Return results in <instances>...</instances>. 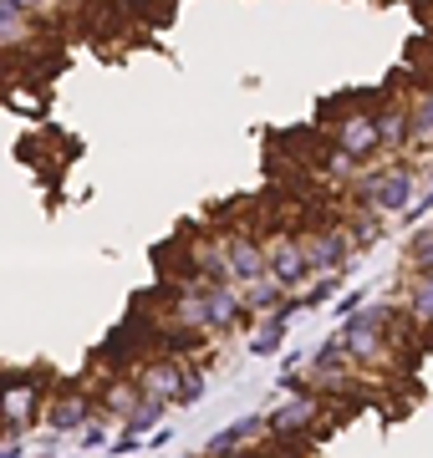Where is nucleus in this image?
Instances as JSON below:
<instances>
[{
    "instance_id": "obj_17",
    "label": "nucleus",
    "mask_w": 433,
    "mask_h": 458,
    "mask_svg": "<svg viewBox=\"0 0 433 458\" xmlns=\"http://www.w3.org/2000/svg\"><path fill=\"white\" fill-rule=\"evenodd\" d=\"M31 408H36V387L31 382H11L5 393H0V418L11 428H21L26 418H31Z\"/></svg>"
},
{
    "instance_id": "obj_21",
    "label": "nucleus",
    "mask_w": 433,
    "mask_h": 458,
    "mask_svg": "<svg viewBox=\"0 0 433 458\" xmlns=\"http://www.w3.org/2000/svg\"><path fill=\"white\" fill-rule=\"evenodd\" d=\"M164 408H168V403H158V397H138V408L128 412L123 423H128V433H149V428L164 418Z\"/></svg>"
},
{
    "instance_id": "obj_9",
    "label": "nucleus",
    "mask_w": 433,
    "mask_h": 458,
    "mask_svg": "<svg viewBox=\"0 0 433 458\" xmlns=\"http://www.w3.org/2000/svg\"><path fill=\"white\" fill-rule=\"evenodd\" d=\"M372 123H378V138H383V153H403L413 143V117H408V102L387 98L372 107Z\"/></svg>"
},
{
    "instance_id": "obj_16",
    "label": "nucleus",
    "mask_w": 433,
    "mask_h": 458,
    "mask_svg": "<svg viewBox=\"0 0 433 458\" xmlns=\"http://www.w3.org/2000/svg\"><path fill=\"white\" fill-rule=\"evenodd\" d=\"M403 306L418 327H433V270L429 276H408V291H403Z\"/></svg>"
},
{
    "instance_id": "obj_29",
    "label": "nucleus",
    "mask_w": 433,
    "mask_h": 458,
    "mask_svg": "<svg viewBox=\"0 0 433 458\" xmlns=\"http://www.w3.org/2000/svg\"><path fill=\"white\" fill-rule=\"evenodd\" d=\"M429 41H433V26H429Z\"/></svg>"
},
{
    "instance_id": "obj_23",
    "label": "nucleus",
    "mask_w": 433,
    "mask_h": 458,
    "mask_svg": "<svg viewBox=\"0 0 433 458\" xmlns=\"http://www.w3.org/2000/svg\"><path fill=\"white\" fill-rule=\"evenodd\" d=\"M332 291H336V276H321L317 285H311V291L301 295V306H317V301H327V295H332Z\"/></svg>"
},
{
    "instance_id": "obj_19",
    "label": "nucleus",
    "mask_w": 433,
    "mask_h": 458,
    "mask_svg": "<svg viewBox=\"0 0 433 458\" xmlns=\"http://www.w3.org/2000/svg\"><path fill=\"white\" fill-rule=\"evenodd\" d=\"M31 41V16L26 11H16L11 0H0V47H26Z\"/></svg>"
},
{
    "instance_id": "obj_6",
    "label": "nucleus",
    "mask_w": 433,
    "mask_h": 458,
    "mask_svg": "<svg viewBox=\"0 0 433 458\" xmlns=\"http://www.w3.org/2000/svg\"><path fill=\"white\" fill-rule=\"evenodd\" d=\"M418 199V174L413 164H383L378 168V194H372V209L378 214H408Z\"/></svg>"
},
{
    "instance_id": "obj_12",
    "label": "nucleus",
    "mask_w": 433,
    "mask_h": 458,
    "mask_svg": "<svg viewBox=\"0 0 433 458\" xmlns=\"http://www.w3.org/2000/svg\"><path fill=\"white\" fill-rule=\"evenodd\" d=\"M260 433H266V418H245V423H234V428H225V433H215V438H209V448H204V458H234L240 448H250Z\"/></svg>"
},
{
    "instance_id": "obj_27",
    "label": "nucleus",
    "mask_w": 433,
    "mask_h": 458,
    "mask_svg": "<svg viewBox=\"0 0 433 458\" xmlns=\"http://www.w3.org/2000/svg\"><path fill=\"white\" fill-rule=\"evenodd\" d=\"M250 458H270V454H250Z\"/></svg>"
},
{
    "instance_id": "obj_30",
    "label": "nucleus",
    "mask_w": 433,
    "mask_h": 458,
    "mask_svg": "<svg viewBox=\"0 0 433 458\" xmlns=\"http://www.w3.org/2000/svg\"><path fill=\"white\" fill-rule=\"evenodd\" d=\"M0 428H5V418H0Z\"/></svg>"
},
{
    "instance_id": "obj_10",
    "label": "nucleus",
    "mask_w": 433,
    "mask_h": 458,
    "mask_svg": "<svg viewBox=\"0 0 433 458\" xmlns=\"http://www.w3.org/2000/svg\"><path fill=\"white\" fill-rule=\"evenodd\" d=\"M174 321H179L183 331H215V321H209V291H204V280H189V285H179L174 291Z\"/></svg>"
},
{
    "instance_id": "obj_11",
    "label": "nucleus",
    "mask_w": 433,
    "mask_h": 458,
    "mask_svg": "<svg viewBox=\"0 0 433 458\" xmlns=\"http://www.w3.org/2000/svg\"><path fill=\"white\" fill-rule=\"evenodd\" d=\"M336 336H342V346H347V357L357 361V367H387V331H372V327L347 321Z\"/></svg>"
},
{
    "instance_id": "obj_15",
    "label": "nucleus",
    "mask_w": 433,
    "mask_h": 458,
    "mask_svg": "<svg viewBox=\"0 0 433 458\" xmlns=\"http://www.w3.org/2000/svg\"><path fill=\"white\" fill-rule=\"evenodd\" d=\"M281 301H285V285L276 276H260L245 285V311L250 316H270V311H281Z\"/></svg>"
},
{
    "instance_id": "obj_7",
    "label": "nucleus",
    "mask_w": 433,
    "mask_h": 458,
    "mask_svg": "<svg viewBox=\"0 0 433 458\" xmlns=\"http://www.w3.org/2000/svg\"><path fill=\"white\" fill-rule=\"evenodd\" d=\"M266 255H270V276L281 280L285 291H296L301 280L311 276V260H306V250H301L296 234H276V240H266Z\"/></svg>"
},
{
    "instance_id": "obj_20",
    "label": "nucleus",
    "mask_w": 433,
    "mask_h": 458,
    "mask_svg": "<svg viewBox=\"0 0 433 458\" xmlns=\"http://www.w3.org/2000/svg\"><path fill=\"white\" fill-rule=\"evenodd\" d=\"M408 270L413 276H429L433 270V225L413 229V240H408Z\"/></svg>"
},
{
    "instance_id": "obj_4",
    "label": "nucleus",
    "mask_w": 433,
    "mask_h": 458,
    "mask_svg": "<svg viewBox=\"0 0 433 458\" xmlns=\"http://www.w3.org/2000/svg\"><path fill=\"white\" fill-rule=\"evenodd\" d=\"M332 148L352 153L357 164H372V158L383 153V138H378V123H372V113L352 107V113L336 117V128H332Z\"/></svg>"
},
{
    "instance_id": "obj_22",
    "label": "nucleus",
    "mask_w": 433,
    "mask_h": 458,
    "mask_svg": "<svg viewBox=\"0 0 433 458\" xmlns=\"http://www.w3.org/2000/svg\"><path fill=\"white\" fill-rule=\"evenodd\" d=\"M372 214H378V209H362V214H357V219L347 225V234H352V250H357V245H372V240L383 234V219H372Z\"/></svg>"
},
{
    "instance_id": "obj_28",
    "label": "nucleus",
    "mask_w": 433,
    "mask_h": 458,
    "mask_svg": "<svg viewBox=\"0 0 433 458\" xmlns=\"http://www.w3.org/2000/svg\"><path fill=\"white\" fill-rule=\"evenodd\" d=\"M56 5H72V0H56Z\"/></svg>"
},
{
    "instance_id": "obj_1",
    "label": "nucleus",
    "mask_w": 433,
    "mask_h": 458,
    "mask_svg": "<svg viewBox=\"0 0 433 458\" xmlns=\"http://www.w3.org/2000/svg\"><path fill=\"white\" fill-rule=\"evenodd\" d=\"M138 387H143V397H158V403H200V397H204V377L200 372H183V361L168 352V357L143 361Z\"/></svg>"
},
{
    "instance_id": "obj_26",
    "label": "nucleus",
    "mask_w": 433,
    "mask_h": 458,
    "mask_svg": "<svg viewBox=\"0 0 433 458\" xmlns=\"http://www.w3.org/2000/svg\"><path fill=\"white\" fill-rule=\"evenodd\" d=\"M123 5H133V11H153L158 0H123Z\"/></svg>"
},
{
    "instance_id": "obj_24",
    "label": "nucleus",
    "mask_w": 433,
    "mask_h": 458,
    "mask_svg": "<svg viewBox=\"0 0 433 458\" xmlns=\"http://www.w3.org/2000/svg\"><path fill=\"white\" fill-rule=\"evenodd\" d=\"M16 11H26V16H47V11H56V0H11Z\"/></svg>"
},
{
    "instance_id": "obj_13",
    "label": "nucleus",
    "mask_w": 433,
    "mask_h": 458,
    "mask_svg": "<svg viewBox=\"0 0 433 458\" xmlns=\"http://www.w3.org/2000/svg\"><path fill=\"white\" fill-rule=\"evenodd\" d=\"M408 117H413V143H408V148L433 153V87H423V92L408 98Z\"/></svg>"
},
{
    "instance_id": "obj_2",
    "label": "nucleus",
    "mask_w": 433,
    "mask_h": 458,
    "mask_svg": "<svg viewBox=\"0 0 433 458\" xmlns=\"http://www.w3.org/2000/svg\"><path fill=\"white\" fill-rule=\"evenodd\" d=\"M301 250H306V260H311V276H342V265L352 260V234L347 229H306V234H296Z\"/></svg>"
},
{
    "instance_id": "obj_18",
    "label": "nucleus",
    "mask_w": 433,
    "mask_h": 458,
    "mask_svg": "<svg viewBox=\"0 0 433 458\" xmlns=\"http://www.w3.org/2000/svg\"><path fill=\"white\" fill-rule=\"evenodd\" d=\"M285 321H291V316H281V311L260 316V327L250 331V352H255V357H270V352H281V342H285Z\"/></svg>"
},
{
    "instance_id": "obj_3",
    "label": "nucleus",
    "mask_w": 433,
    "mask_h": 458,
    "mask_svg": "<svg viewBox=\"0 0 433 458\" xmlns=\"http://www.w3.org/2000/svg\"><path fill=\"white\" fill-rule=\"evenodd\" d=\"M219 245H225V265H230V280L250 285V280L270 276L266 240H255V234H245V229H230V234H219Z\"/></svg>"
},
{
    "instance_id": "obj_14",
    "label": "nucleus",
    "mask_w": 433,
    "mask_h": 458,
    "mask_svg": "<svg viewBox=\"0 0 433 458\" xmlns=\"http://www.w3.org/2000/svg\"><path fill=\"white\" fill-rule=\"evenodd\" d=\"M47 423L56 428V433H72V428L92 423V408H87V397H82V393H72V397H56V403L47 408Z\"/></svg>"
},
{
    "instance_id": "obj_5",
    "label": "nucleus",
    "mask_w": 433,
    "mask_h": 458,
    "mask_svg": "<svg viewBox=\"0 0 433 458\" xmlns=\"http://www.w3.org/2000/svg\"><path fill=\"white\" fill-rule=\"evenodd\" d=\"M311 423H321V397L306 393V387L285 393V403H276V408L266 412V433H276V438H296V433H306Z\"/></svg>"
},
{
    "instance_id": "obj_25",
    "label": "nucleus",
    "mask_w": 433,
    "mask_h": 458,
    "mask_svg": "<svg viewBox=\"0 0 433 458\" xmlns=\"http://www.w3.org/2000/svg\"><path fill=\"white\" fill-rule=\"evenodd\" d=\"M423 214H433V189L423 199H413V209H408V225H423Z\"/></svg>"
},
{
    "instance_id": "obj_8",
    "label": "nucleus",
    "mask_w": 433,
    "mask_h": 458,
    "mask_svg": "<svg viewBox=\"0 0 433 458\" xmlns=\"http://www.w3.org/2000/svg\"><path fill=\"white\" fill-rule=\"evenodd\" d=\"M204 291H209V321H215V331H234L250 316L245 311V285L240 280H209Z\"/></svg>"
}]
</instances>
